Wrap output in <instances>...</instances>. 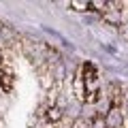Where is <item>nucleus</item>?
<instances>
[{
	"label": "nucleus",
	"mask_w": 128,
	"mask_h": 128,
	"mask_svg": "<svg viewBox=\"0 0 128 128\" xmlns=\"http://www.w3.org/2000/svg\"><path fill=\"white\" fill-rule=\"evenodd\" d=\"M73 90H75V96H77L79 100H86V83H83L81 70H77V75H75V81H73Z\"/></svg>",
	"instance_id": "1"
},
{
	"label": "nucleus",
	"mask_w": 128,
	"mask_h": 128,
	"mask_svg": "<svg viewBox=\"0 0 128 128\" xmlns=\"http://www.w3.org/2000/svg\"><path fill=\"white\" fill-rule=\"evenodd\" d=\"M68 6L75 9V11H90L92 2H68Z\"/></svg>",
	"instance_id": "2"
}]
</instances>
